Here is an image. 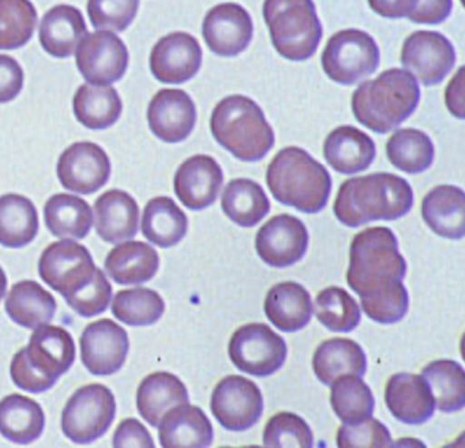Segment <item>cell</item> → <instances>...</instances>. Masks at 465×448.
<instances>
[{
  "label": "cell",
  "mask_w": 465,
  "mask_h": 448,
  "mask_svg": "<svg viewBox=\"0 0 465 448\" xmlns=\"http://www.w3.org/2000/svg\"><path fill=\"white\" fill-rule=\"evenodd\" d=\"M421 217L440 238L460 240L465 236V194L460 187L438 186L421 202Z\"/></svg>",
  "instance_id": "26"
},
{
  "label": "cell",
  "mask_w": 465,
  "mask_h": 448,
  "mask_svg": "<svg viewBox=\"0 0 465 448\" xmlns=\"http://www.w3.org/2000/svg\"><path fill=\"white\" fill-rule=\"evenodd\" d=\"M228 355L239 371L266 377L276 374L284 365L288 349L284 338L268 325L249 323L231 336Z\"/></svg>",
  "instance_id": "10"
},
{
  "label": "cell",
  "mask_w": 465,
  "mask_h": 448,
  "mask_svg": "<svg viewBox=\"0 0 465 448\" xmlns=\"http://www.w3.org/2000/svg\"><path fill=\"white\" fill-rule=\"evenodd\" d=\"M453 9V0H419L415 12L408 17L413 24L438 25L448 20Z\"/></svg>",
  "instance_id": "51"
},
{
  "label": "cell",
  "mask_w": 465,
  "mask_h": 448,
  "mask_svg": "<svg viewBox=\"0 0 465 448\" xmlns=\"http://www.w3.org/2000/svg\"><path fill=\"white\" fill-rule=\"evenodd\" d=\"M6 311L17 325L25 328L48 325L54 319L56 301L50 292L35 281L13 285L6 298Z\"/></svg>",
  "instance_id": "34"
},
{
  "label": "cell",
  "mask_w": 465,
  "mask_h": 448,
  "mask_svg": "<svg viewBox=\"0 0 465 448\" xmlns=\"http://www.w3.org/2000/svg\"><path fill=\"white\" fill-rule=\"evenodd\" d=\"M75 118L89 130H105L119 121L124 110L121 97L113 86L81 85L73 100Z\"/></svg>",
  "instance_id": "37"
},
{
  "label": "cell",
  "mask_w": 465,
  "mask_h": 448,
  "mask_svg": "<svg viewBox=\"0 0 465 448\" xmlns=\"http://www.w3.org/2000/svg\"><path fill=\"white\" fill-rule=\"evenodd\" d=\"M24 88V70L13 56L0 55V104L13 102Z\"/></svg>",
  "instance_id": "49"
},
{
  "label": "cell",
  "mask_w": 465,
  "mask_h": 448,
  "mask_svg": "<svg viewBox=\"0 0 465 448\" xmlns=\"http://www.w3.org/2000/svg\"><path fill=\"white\" fill-rule=\"evenodd\" d=\"M321 63L331 81L340 85H353L378 69L380 48L366 32L345 29L329 39Z\"/></svg>",
  "instance_id": "8"
},
{
  "label": "cell",
  "mask_w": 465,
  "mask_h": 448,
  "mask_svg": "<svg viewBox=\"0 0 465 448\" xmlns=\"http://www.w3.org/2000/svg\"><path fill=\"white\" fill-rule=\"evenodd\" d=\"M315 315L320 323L331 331L350 333L361 323V308L355 298L342 287H331L321 290L315 297Z\"/></svg>",
  "instance_id": "44"
},
{
  "label": "cell",
  "mask_w": 465,
  "mask_h": 448,
  "mask_svg": "<svg viewBox=\"0 0 465 448\" xmlns=\"http://www.w3.org/2000/svg\"><path fill=\"white\" fill-rule=\"evenodd\" d=\"M421 376L429 383L435 407L443 413H454L465 406V374L461 364L454 360H435L424 366Z\"/></svg>",
  "instance_id": "40"
},
{
  "label": "cell",
  "mask_w": 465,
  "mask_h": 448,
  "mask_svg": "<svg viewBox=\"0 0 465 448\" xmlns=\"http://www.w3.org/2000/svg\"><path fill=\"white\" fill-rule=\"evenodd\" d=\"M149 63L157 81L179 85L198 74L203 64V50L192 34L173 32L156 43Z\"/></svg>",
  "instance_id": "19"
},
{
  "label": "cell",
  "mask_w": 465,
  "mask_h": 448,
  "mask_svg": "<svg viewBox=\"0 0 465 448\" xmlns=\"http://www.w3.org/2000/svg\"><path fill=\"white\" fill-rule=\"evenodd\" d=\"M64 298L81 317H94L107 311L113 298V287L105 274L96 268L88 284Z\"/></svg>",
  "instance_id": "47"
},
{
  "label": "cell",
  "mask_w": 465,
  "mask_h": 448,
  "mask_svg": "<svg viewBox=\"0 0 465 448\" xmlns=\"http://www.w3.org/2000/svg\"><path fill=\"white\" fill-rule=\"evenodd\" d=\"M39 232V214L29 198L18 194L0 197V244L9 248L28 246Z\"/></svg>",
  "instance_id": "35"
},
{
  "label": "cell",
  "mask_w": 465,
  "mask_h": 448,
  "mask_svg": "<svg viewBox=\"0 0 465 448\" xmlns=\"http://www.w3.org/2000/svg\"><path fill=\"white\" fill-rule=\"evenodd\" d=\"M224 181L222 167L211 156L187 159L176 170L173 189L184 208L203 210L216 202Z\"/></svg>",
  "instance_id": "21"
},
{
  "label": "cell",
  "mask_w": 465,
  "mask_h": 448,
  "mask_svg": "<svg viewBox=\"0 0 465 448\" xmlns=\"http://www.w3.org/2000/svg\"><path fill=\"white\" fill-rule=\"evenodd\" d=\"M45 415L29 396L13 394L0 401V434L10 442L29 444L42 436Z\"/></svg>",
  "instance_id": "32"
},
{
  "label": "cell",
  "mask_w": 465,
  "mask_h": 448,
  "mask_svg": "<svg viewBox=\"0 0 465 448\" xmlns=\"http://www.w3.org/2000/svg\"><path fill=\"white\" fill-rule=\"evenodd\" d=\"M58 178L62 186L77 194L89 195L110 180L111 161L96 143H73L59 157Z\"/></svg>",
  "instance_id": "16"
},
{
  "label": "cell",
  "mask_w": 465,
  "mask_h": 448,
  "mask_svg": "<svg viewBox=\"0 0 465 448\" xmlns=\"http://www.w3.org/2000/svg\"><path fill=\"white\" fill-rule=\"evenodd\" d=\"M211 131L220 146L244 162L261 161L274 145V132L260 105L243 94L225 97L214 107Z\"/></svg>",
  "instance_id": "5"
},
{
  "label": "cell",
  "mask_w": 465,
  "mask_h": 448,
  "mask_svg": "<svg viewBox=\"0 0 465 448\" xmlns=\"http://www.w3.org/2000/svg\"><path fill=\"white\" fill-rule=\"evenodd\" d=\"M266 447H302L314 444V436L309 424L295 413L280 412L274 414L263 429Z\"/></svg>",
  "instance_id": "45"
},
{
  "label": "cell",
  "mask_w": 465,
  "mask_h": 448,
  "mask_svg": "<svg viewBox=\"0 0 465 448\" xmlns=\"http://www.w3.org/2000/svg\"><path fill=\"white\" fill-rule=\"evenodd\" d=\"M114 447L153 448L154 442L148 429L140 421L135 418H126L119 424L114 434Z\"/></svg>",
  "instance_id": "50"
},
{
  "label": "cell",
  "mask_w": 465,
  "mask_h": 448,
  "mask_svg": "<svg viewBox=\"0 0 465 448\" xmlns=\"http://www.w3.org/2000/svg\"><path fill=\"white\" fill-rule=\"evenodd\" d=\"M160 258L156 249L143 241L119 244L107 255L108 276L121 285H141L156 276Z\"/></svg>",
  "instance_id": "29"
},
{
  "label": "cell",
  "mask_w": 465,
  "mask_h": 448,
  "mask_svg": "<svg viewBox=\"0 0 465 448\" xmlns=\"http://www.w3.org/2000/svg\"><path fill=\"white\" fill-rule=\"evenodd\" d=\"M94 270L96 266L91 252L83 244L73 240L51 244L43 252L39 262L43 281L64 297L88 284Z\"/></svg>",
  "instance_id": "13"
},
{
  "label": "cell",
  "mask_w": 465,
  "mask_h": 448,
  "mask_svg": "<svg viewBox=\"0 0 465 448\" xmlns=\"http://www.w3.org/2000/svg\"><path fill=\"white\" fill-rule=\"evenodd\" d=\"M266 184L280 203L307 214L322 211L331 192L328 170L296 146L274 156L266 170Z\"/></svg>",
  "instance_id": "4"
},
{
  "label": "cell",
  "mask_w": 465,
  "mask_h": 448,
  "mask_svg": "<svg viewBox=\"0 0 465 448\" xmlns=\"http://www.w3.org/2000/svg\"><path fill=\"white\" fill-rule=\"evenodd\" d=\"M225 216L242 228H252L271 210V202L260 184L250 179H233L222 195Z\"/></svg>",
  "instance_id": "36"
},
{
  "label": "cell",
  "mask_w": 465,
  "mask_h": 448,
  "mask_svg": "<svg viewBox=\"0 0 465 448\" xmlns=\"http://www.w3.org/2000/svg\"><path fill=\"white\" fill-rule=\"evenodd\" d=\"M323 157L336 172H363L375 159V143L366 132L353 126H340L326 137Z\"/></svg>",
  "instance_id": "24"
},
{
  "label": "cell",
  "mask_w": 465,
  "mask_h": 448,
  "mask_svg": "<svg viewBox=\"0 0 465 448\" xmlns=\"http://www.w3.org/2000/svg\"><path fill=\"white\" fill-rule=\"evenodd\" d=\"M211 410L216 420L228 431H247L262 415L263 396L252 380L230 375L214 387Z\"/></svg>",
  "instance_id": "12"
},
{
  "label": "cell",
  "mask_w": 465,
  "mask_h": 448,
  "mask_svg": "<svg viewBox=\"0 0 465 448\" xmlns=\"http://www.w3.org/2000/svg\"><path fill=\"white\" fill-rule=\"evenodd\" d=\"M187 402L189 391L186 385L170 372H154L146 376L138 387V412L152 426L159 425L168 410Z\"/></svg>",
  "instance_id": "30"
},
{
  "label": "cell",
  "mask_w": 465,
  "mask_h": 448,
  "mask_svg": "<svg viewBox=\"0 0 465 448\" xmlns=\"http://www.w3.org/2000/svg\"><path fill=\"white\" fill-rule=\"evenodd\" d=\"M157 426L160 444L165 448L209 447L213 442V426L208 415L189 402L168 410Z\"/></svg>",
  "instance_id": "23"
},
{
  "label": "cell",
  "mask_w": 465,
  "mask_h": 448,
  "mask_svg": "<svg viewBox=\"0 0 465 448\" xmlns=\"http://www.w3.org/2000/svg\"><path fill=\"white\" fill-rule=\"evenodd\" d=\"M74 360L75 344L69 331L59 326H39L28 346L13 358V382L29 393H45L72 368Z\"/></svg>",
  "instance_id": "6"
},
{
  "label": "cell",
  "mask_w": 465,
  "mask_h": 448,
  "mask_svg": "<svg viewBox=\"0 0 465 448\" xmlns=\"http://www.w3.org/2000/svg\"><path fill=\"white\" fill-rule=\"evenodd\" d=\"M165 311L164 300L148 287L121 290L114 297L113 314L124 325L143 327L159 322Z\"/></svg>",
  "instance_id": "42"
},
{
  "label": "cell",
  "mask_w": 465,
  "mask_h": 448,
  "mask_svg": "<svg viewBox=\"0 0 465 448\" xmlns=\"http://www.w3.org/2000/svg\"><path fill=\"white\" fill-rule=\"evenodd\" d=\"M263 309L277 328L285 333H293L306 327L312 320V296L298 282H282L269 290Z\"/></svg>",
  "instance_id": "28"
},
{
  "label": "cell",
  "mask_w": 465,
  "mask_h": 448,
  "mask_svg": "<svg viewBox=\"0 0 465 448\" xmlns=\"http://www.w3.org/2000/svg\"><path fill=\"white\" fill-rule=\"evenodd\" d=\"M385 402L394 418L410 425L427 423L435 412L434 396L420 375H393L386 383Z\"/></svg>",
  "instance_id": "22"
},
{
  "label": "cell",
  "mask_w": 465,
  "mask_h": 448,
  "mask_svg": "<svg viewBox=\"0 0 465 448\" xmlns=\"http://www.w3.org/2000/svg\"><path fill=\"white\" fill-rule=\"evenodd\" d=\"M263 18L282 58L303 62L317 53L323 31L312 0H265Z\"/></svg>",
  "instance_id": "7"
},
{
  "label": "cell",
  "mask_w": 465,
  "mask_h": 448,
  "mask_svg": "<svg viewBox=\"0 0 465 448\" xmlns=\"http://www.w3.org/2000/svg\"><path fill=\"white\" fill-rule=\"evenodd\" d=\"M96 232L105 243L118 244L134 238L138 232L140 208L132 195L111 190L94 203Z\"/></svg>",
  "instance_id": "25"
},
{
  "label": "cell",
  "mask_w": 465,
  "mask_h": 448,
  "mask_svg": "<svg viewBox=\"0 0 465 448\" xmlns=\"http://www.w3.org/2000/svg\"><path fill=\"white\" fill-rule=\"evenodd\" d=\"M413 191L405 179L378 172L348 179L334 200L336 219L348 228L372 221H394L410 213Z\"/></svg>",
  "instance_id": "2"
},
{
  "label": "cell",
  "mask_w": 465,
  "mask_h": 448,
  "mask_svg": "<svg viewBox=\"0 0 465 448\" xmlns=\"http://www.w3.org/2000/svg\"><path fill=\"white\" fill-rule=\"evenodd\" d=\"M81 360L91 374H116L124 366L130 342L126 330L111 319L86 326L81 336Z\"/></svg>",
  "instance_id": "18"
},
{
  "label": "cell",
  "mask_w": 465,
  "mask_h": 448,
  "mask_svg": "<svg viewBox=\"0 0 465 448\" xmlns=\"http://www.w3.org/2000/svg\"><path fill=\"white\" fill-rule=\"evenodd\" d=\"M7 289V277L5 274L4 268H0V300L6 295Z\"/></svg>",
  "instance_id": "54"
},
{
  "label": "cell",
  "mask_w": 465,
  "mask_h": 448,
  "mask_svg": "<svg viewBox=\"0 0 465 448\" xmlns=\"http://www.w3.org/2000/svg\"><path fill=\"white\" fill-rule=\"evenodd\" d=\"M372 12L381 17L408 18L418 6L419 0H367Z\"/></svg>",
  "instance_id": "52"
},
{
  "label": "cell",
  "mask_w": 465,
  "mask_h": 448,
  "mask_svg": "<svg viewBox=\"0 0 465 448\" xmlns=\"http://www.w3.org/2000/svg\"><path fill=\"white\" fill-rule=\"evenodd\" d=\"M312 369L321 383L331 385L341 375L364 376L367 372V357L361 345L352 339H326L315 350Z\"/></svg>",
  "instance_id": "31"
},
{
  "label": "cell",
  "mask_w": 465,
  "mask_h": 448,
  "mask_svg": "<svg viewBox=\"0 0 465 448\" xmlns=\"http://www.w3.org/2000/svg\"><path fill=\"white\" fill-rule=\"evenodd\" d=\"M140 0H88V15L97 31L124 32L132 25Z\"/></svg>",
  "instance_id": "46"
},
{
  "label": "cell",
  "mask_w": 465,
  "mask_h": 448,
  "mask_svg": "<svg viewBox=\"0 0 465 448\" xmlns=\"http://www.w3.org/2000/svg\"><path fill=\"white\" fill-rule=\"evenodd\" d=\"M420 88L411 73L389 69L375 80L366 81L352 94L356 121L377 132L386 134L404 123L418 108Z\"/></svg>",
  "instance_id": "3"
},
{
  "label": "cell",
  "mask_w": 465,
  "mask_h": 448,
  "mask_svg": "<svg viewBox=\"0 0 465 448\" xmlns=\"http://www.w3.org/2000/svg\"><path fill=\"white\" fill-rule=\"evenodd\" d=\"M152 132L165 143H179L190 137L197 122L192 97L181 89H162L149 102Z\"/></svg>",
  "instance_id": "20"
},
{
  "label": "cell",
  "mask_w": 465,
  "mask_h": 448,
  "mask_svg": "<svg viewBox=\"0 0 465 448\" xmlns=\"http://www.w3.org/2000/svg\"><path fill=\"white\" fill-rule=\"evenodd\" d=\"M434 153L431 140L420 130H397L386 142V154L391 164L410 175L429 170L434 161Z\"/></svg>",
  "instance_id": "39"
},
{
  "label": "cell",
  "mask_w": 465,
  "mask_h": 448,
  "mask_svg": "<svg viewBox=\"0 0 465 448\" xmlns=\"http://www.w3.org/2000/svg\"><path fill=\"white\" fill-rule=\"evenodd\" d=\"M75 63L91 85L110 86L126 74L129 51L113 32H94L86 34L78 44Z\"/></svg>",
  "instance_id": "11"
},
{
  "label": "cell",
  "mask_w": 465,
  "mask_h": 448,
  "mask_svg": "<svg viewBox=\"0 0 465 448\" xmlns=\"http://www.w3.org/2000/svg\"><path fill=\"white\" fill-rule=\"evenodd\" d=\"M254 34L252 15L236 4H222L209 10L203 36L209 50L223 58H235L247 50Z\"/></svg>",
  "instance_id": "17"
},
{
  "label": "cell",
  "mask_w": 465,
  "mask_h": 448,
  "mask_svg": "<svg viewBox=\"0 0 465 448\" xmlns=\"http://www.w3.org/2000/svg\"><path fill=\"white\" fill-rule=\"evenodd\" d=\"M401 64L424 86L438 85L453 70L456 51L438 32L419 31L405 39Z\"/></svg>",
  "instance_id": "14"
},
{
  "label": "cell",
  "mask_w": 465,
  "mask_h": 448,
  "mask_svg": "<svg viewBox=\"0 0 465 448\" xmlns=\"http://www.w3.org/2000/svg\"><path fill=\"white\" fill-rule=\"evenodd\" d=\"M143 235L160 248H170L183 240L189 229L184 211L168 197L149 200L143 209Z\"/></svg>",
  "instance_id": "33"
},
{
  "label": "cell",
  "mask_w": 465,
  "mask_h": 448,
  "mask_svg": "<svg viewBox=\"0 0 465 448\" xmlns=\"http://www.w3.org/2000/svg\"><path fill=\"white\" fill-rule=\"evenodd\" d=\"M309 232L306 225L291 214L272 217L255 236L258 257L272 268H290L306 254Z\"/></svg>",
  "instance_id": "15"
},
{
  "label": "cell",
  "mask_w": 465,
  "mask_h": 448,
  "mask_svg": "<svg viewBox=\"0 0 465 448\" xmlns=\"http://www.w3.org/2000/svg\"><path fill=\"white\" fill-rule=\"evenodd\" d=\"M36 24V7L31 0H0V50L28 44Z\"/></svg>",
  "instance_id": "43"
},
{
  "label": "cell",
  "mask_w": 465,
  "mask_h": 448,
  "mask_svg": "<svg viewBox=\"0 0 465 448\" xmlns=\"http://www.w3.org/2000/svg\"><path fill=\"white\" fill-rule=\"evenodd\" d=\"M405 274L407 262L389 228H367L351 241L348 287L361 297L370 319L393 325L407 315L410 297L402 284Z\"/></svg>",
  "instance_id": "1"
},
{
  "label": "cell",
  "mask_w": 465,
  "mask_h": 448,
  "mask_svg": "<svg viewBox=\"0 0 465 448\" xmlns=\"http://www.w3.org/2000/svg\"><path fill=\"white\" fill-rule=\"evenodd\" d=\"M115 396L103 385H84L73 394L62 413L64 436L78 444L102 437L115 418Z\"/></svg>",
  "instance_id": "9"
},
{
  "label": "cell",
  "mask_w": 465,
  "mask_h": 448,
  "mask_svg": "<svg viewBox=\"0 0 465 448\" xmlns=\"http://www.w3.org/2000/svg\"><path fill=\"white\" fill-rule=\"evenodd\" d=\"M337 445L340 448L389 447L391 432L381 421L370 417L358 424H344L337 431Z\"/></svg>",
  "instance_id": "48"
},
{
  "label": "cell",
  "mask_w": 465,
  "mask_h": 448,
  "mask_svg": "<svg viewBox=\"0 0 465 448\" xmlns=\"http://www.w3.org/2000/svg\"><path fill=\"white\" fill-rule=\"evenodd\" d=\"M445 102L449 112L454 118L460 119V121L464 119V67H460L459 72L446 86Z\"/></svg>",
  "instance_id": "53"
},
{
  "label": "cell",
  "mask_w": 465,
  "mask_h": 448,
  "mask_svg": "<svg viewBox=\"0 0 465 448\" xmlns=\"http://www.w3.org/2000/svg\"><path fill=\"white\" fill-rule=\"evenodd\" d=\"M331 385V409L342 423L358 424L371 417L374 395L361 376L341 375Z\"/></svg>",
  "instance_id": "41"
},
{
  "label": "cell",
  "mask_w": 465,
  "mask_h": 448,
  "mask_svg": "<svg viewBox=\"0 0 465 448\" xmlns=\"http://www.w3.org/2000/svg\"><path fill=\"white\" fill-rule=\"evenodd\" d=\"M85 34L84 15L69 5H58L48 10L40 23V43L54 58H70Z\"/></svg>",
  "instance_id": "27"
},
{
  "label": "cell",
  "mask_w": 465,
  "mask_h": 448,
  "mask_svg": "<svg viewBox=\"0 0 465 448\" xmlns=\"http://www.w3.org/2000/svg\"><path fill=\"white\" fill-rule=\"evenodd\" d=\"M45 225L56 238L85 239L94 225L91 206L83 198L69 194L51 197L45 208Z\"/></svg>",
  "instance_id": "38"
}]
</instances>
